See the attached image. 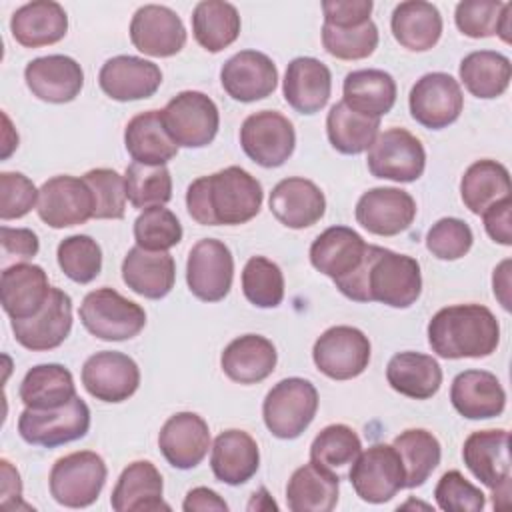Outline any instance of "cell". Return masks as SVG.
<instances>
[{
    "mask_svg": "<svg viewBox=\"0 0 512 512\" xmlns=\"http://www.w3.org/2000/svg\"><path fill=\"white\" fill-rule=\"evenodd\" d=\"M262 184L244 168L228 166L196 178L186 190V208L202 226H238L262 208Z\"/></svg>",
    "mask_w": 512,
    "mask_h": 512,
    "instance_id": "6da1fadb",
    "label": "cell"
},
{
    "mask_svg": "<svg viewBox=\"0 0 512 512\" xmlns=\"http://www.w3.org/2000/svg\"><path fill=\"white\" fill-rule=\"evenodd\" d=\"M336 288L354 302H380L390 308L412 306L422 292L416 258L368 244L362 266Z\"/></svg>",
    "mask_w": 512,
    "mask_h": 512,
    "instance_id": "7a4b0ae2",
    "label": "cell"
},
{
    "mask_svg": "<svg viewBox=\"0 0 512 512\" xmlns=\"http://www.w3.org/2000/svg\"><path fill=\"white\" fill-rule=\"evenodd\" d=\"M500 342L496 316L482 304L440 308L428 322V344L446 360L486 358Z\"/></svg>",
    "mask_w": 512,
    "mask_h": 512,
    "instance_id": "3957f363",
    "label": "cell"
},
{
    "mask_svg": "<svg viewBox=\"0 0 512 512\" xmlns=\"http://www.w3.org/2000/svg\"><path fill=\"white\" fill-rule=\"evenodd\" d=\"M318 390L310 380L292 376L272 386L262 404V418L272 436L282 440L298 438L314 420Z\"/></svg>",
    "mask_w": 512,
    "mask_h": 512,
    "instance_id": "277c9868",
    "label": "cell"
},
{
    "mask_svg": "<svg viewBox=\"0 0 512 512\" xmlns=\"http://www.w3.org/2000/svg\"><path fill=\"white\" fill-rule=\"evenodd\" d=\"M78 314L84 328L106 342L130 340L146 326L144 308L108 286L88 292Z\"/></svg>",
    "mask_w": 512,
    "mask_h": 512,
    "instance_id": "5b68a950",
    "label": "cell"
},
{
    "mask_svg": "<svg viewBox=\"0 0 512 512\" xmlns=\"http://www.w3.org/2000/svg\"><path fill=\"white\" fill-rule=\"evenodd\" d=\"M466 468L492 490L494 508L510 504V434L508 430L472 432L462 446Z\"/></svg>",
    "mask_w": 512,
    "mask_h": 512,
    "instance_id": "8992f818",
    "label": "cell"
},
{
    "mask_svg": "<svg viewBox=\"0 0 512 512\" xmlns=\"http://www.w3.org/2000/svg\"><path fill=\"white\" fill-rule=\"evenodd\" d=\"M106 476L104 458L92 450H80L54 462L48 486L58 504L66 508H86L98 500Z\"/></svg>",
    "mask_w": 512,
    "mask_h": 512,
    "instance_id": "52a82bcc",
    "label": "cell"
},
{
    "mask_svg": "<svg viewBox=\"0 0 512 512\" xmlns=\"http://www.w3.org/2000/svg\"><path fill=\"white\" fill-rule=\"evenodd\" d=\"M90 428V408L76 394L68 404L52 410L24 408L18 418V434L32 446L56 448L86 436Z\"/></svg>",
    "mask_w": 512,
    "mask_h": 512,
    "instance_id": "ba28073f",
    "label": "cell"
},
{
    "mask_svg": "<svg viewBox=\"0 0 512 512\" xmlns=\"http://www.w3.org/2000/svg\"><path fill=\"white\" fill-rule=\"evenodd\" d=\"M162 120L170 138L184 148L208 146L220 126L218 106L210 96L198 90L176 94L162 110Z\"/></svg>",
    "mask_w": 512,
    "mask_h": 512,
    "instance_id": "9c48e42d",
    "label": "cell"
},
{
    "mask_svg": "<svg viewBox=\"0 0 512 512\" xmlns=\"http://www.w3.org/2000/svg\"><path fill=\"white\" fill-rule=\"evenodd\" d=\"M348 478L364 502L384 504L404 488V466L392 444H372L352 462Z\"/></svg>",
    "mask_w": 512,
    "mask_h": 512,
    "instance_id": "30bf717a",
    "label": "cell"
},
{
    "mask_svg": "<svg viewBox=\"0 0 512 512\" xmlns=\"http://www.w3.org/2000/svg\"><path fill=\"white\" fill-rule=\"evenodd\" d=\"M240 146L258 166L278 168L292 156L296 132L284 114L276 110H260L242 122Z\"/></svg>",
    "mask_w": 512,
    "mask_h": 512,
    "instance_id": "8fae6325",
    "label": "cell"
},
{
    "mask_svg": "<svg viewBox=\"0 0 512 512\" xmlns=\"http://www.w3.org/2000/svg\"><path fill=\"white\" fill-rule=\"evenodd\" d=\"M368 170L372 176L394 182H414L426 168L422 142L404 128H388L368 148Z\"/></svg>",
    "mask_w": 512,
    "mask_h": 512,
    "instance_id": "7c38bea8",
    "label": "cell"
},
{
    "mask_svg": "<svg viewBox=\"0 0 512 512\" xmlns=\"http://www.w3.org/2000/svg\"><path fill=\"white\" fill-rule=\"evenodd\" d=\"M312 360L324 376L352 380L368 368L370 340L354 326H332L314 342Z\"/></svg>",
    "mask_w": 512,
    "mask_h": 512,
    "instance_id": "4fadbf2b",
    "label": "cell"
},
{
    "mask_svg": "<svg viewBox=\"0 0 512 512\" xmlns=\"http://www.w3.org/2000/svg\"><path fill=\"white\" fill-rule=\"evenodd\" d=\"M232 278L234 258L224 242L216 238H202L192 246L186 262V282L198 300H224L232 288Z\"/></svg>",
    "mask_w": 512,
    "mask_h": 512,
    "instance_id": "5bb4252c",
    "label": "cell"
},
{
    "mask_svg": "<svg viewBox=\"0 0 512 512\" xmlns=\"http://www.w3.org/2000/svg\"><path fill=\"white\" fill-rule=\"evenodd\" d=\"M408 106L418 124L430 130H442L460 118L464 108L462 88L446 72H428L412 86Z\"/></svg>",
    "mask_w": 512,
    "mask_h": 512,
    "instance_id": "9a60e30c",
    "label": "cell"
},
{
    "mask_svg": "<svg viewBox=\"0 0 512 512\" xmlns=\"http://www.w3.org/2000/svg\"><path fill=\"white\" fill-rule=\"evenodd\" d=\"M38 216L50 228H70L94 218L92 190L84 178L54 176L40 186Z\"/></svg>",
    "mask_w": 512,
    "mask_h": 512,
    "instance_id": "2e32d148",
    "label": "cell"
},
{
    "mask_svg": "<svg viewBox=\"0 0 512 512\" xmlns=\"http://www.w3.org/2000/svg\"><path fill=\"white\" fill-rule=\"evenodd\" d=\"M82 384L90 396L102 402H124L140 386L138 364L124 352L102 350L82 366Z\"/></svg>",
    "mask_w": 512,
    "mask_h": 512,
    "instance_id": "e0dca14e",
    "label": "cell"
},
{
    "mask_svg": "<svg viewBox=\"0 0 512 512\" xmlns=\"http://www.w3.org/2000/svg\"><path fill=\"white\" fill-rule=\"evenodd\" d=\"M10 326L20 346L32 352L54 350L72 330V298L64 290L52 286L48 300L36 316L10 320Z\"/></svg>",
    "mask_w": 512,
    "mask_h": 512,
    "instance_id": "ac0fdd59",
    "label": "cell"
},
{
    "mask_svg": "<svg viewBox=\"0 0 512 512\" xmlns=\"http://www.w3.org/2000/svg\"><path fill=\"white\" fill-rule=\"evenodd\" d=\"M130 40L142 54L168 58L184 48L186 28L172 8L146 4L140 6L132 16Z\"/></svg>",
    "mask_w": 512,
    "mask_h": 512,
    "instance_id": "d6986e66",
    "label": "cell"
},
{
    "mask_svg": "<svg viewBox=\"0 0 512 512\" xmlns=\"http://www.w3.org/2000/svg\"><path fill=\"white\" fill-rule=\"evenodd\" d=\"M354 216L370 234L396 236L414 222L416 202L400 188H372L358 198Z\"/></svg>",
    "mask_w": 512,
    "mask_h": 512,
    "instance_id": "ffe728a7",
    "label": "cell"
},
{
    "mask_svg": "<svg viewBox=\"0 0 512 512\" xmlns=\"http://www.w3.org/2000/svg\"><path fill=\"white\" fill-rule=\"evenodd\" d=\"M220 84L232 100L256 102L276 90L278 70L264 52L242 50L222 64Z\"/></svg>",
    "mask_w": 512,
    "mask_h": 512,
    "instance_id": "44dd1931",
    "label": "cell"
},
{
    "mask_svg": "<svg viewBox=\"0 0 512 512\" xmlns=\"http://www.w3.org/2000/svg\"><path fill=\"white\" fill-rule=\"evenodd\" d=\"M24 80L36 98L50 104H66L80 94L84 86V72L74 58L48 54L26 64Z\"/></svg>",
    "mask_w": 512,
    "mask_h": 512,
    "instance_id": "7402d4cb",
    "label": "cell"
},
{
    "mask_svg": "<svg viewBox=\"0 0 512 512\" xmlns=\"http://www.w3.org/2000/svg\"><path fill=\"white\" fill-rule=\"evenodd\" d=\"M98 84L106 96L118 102L142 100L156 94L162 84L160 68L144 58L120 54L108 58L100 72Z\"/></svg>",
    "mask_w": 512,
    "mask_h": 512,
    "instance_id": "603a6c76",
    "label": "cell"
},
{
    "mask_svg": "<svg viewBox=\"0 0 512 512\" xmlns=\"http://www.w3.org/2000/svg\"><path fill=\"white\" fill-rule=\"evenodd\" d=\"M368 244L348 226H330L310 246V262L334 284L350 278L364 262Z\"/></svg>",
    "mask_w": 512,
    "mask_h": 512,
    "instance_id": "cb8c5ba5",
    "label": "cell"
},
{
    "mask_svg": "<svg viewBox=\"0 0 512 512\" xmlns=\"http://www.w3.org/2000/svg\"><path fill=\"white\" fill-rule=\"evenodd\" d=\"M158 446L170 466L178 470L196 468L210 448L208 424L196 412H178L160 428Z\"/></svg>",
    "mask_w": 512,
    "mask_h": 512,
    "instance_id": "d4e9b609",
    "label": "cell"
},
{
    "mask_svg": "<svg viewBox=\"0 0 512 512\" xmlns=\"http://www.w3.org/2000/svg\"><path fill=\"white\" fill-rule=\"evenodd\" d=\"M48 276L42 266L16 262L2 270L0 300L10 320H26L36 316L50 294Z\"/></svg>",
    "mask_w": 512,
    "mask_h": 512,
    "instance_id": "484cf974",
    "label": "cell"
},
{
    "mask_svg": "<svg viewBox=\"0 0 512 512\" xmlns=\"http://www.w3.org/2000/svg\"><path fill=\"white\" fill-rule=\"evenodd\" d=\"M274 218L292 230H302L316 224L326 212L324 192L306 178L280 180L268 198Z\"/></svg>",
    "mask_w": 512,
    "mask_h": 512,
    "instance_id": "4316f807",
    "label": "cell"
},
{
    "mask_svg": "<svg viewBox=\"0 0 512 512\" xmlns=\"http://www.w3.org/2000/svg\"><path fill=\"white\" fill-rule=\"evenodd\" d=\"M282 92L296 112L316 114L330 100L332 74L318 58L298 56L286 66Z\"/></svg>",
    "mask_w": 512,
    "mask_h": 512,
    "instance_id": "83f0119b",
    "label": "cell"
},
{
    "mask_svg": "<svg viewBox=\"0 0 512 512\" xmlns=\"http://www.w3.org/2000/svg\"><path fill=\"white\" fill-rule=\"evenodd\" d=\"M450 402L460 416L486 420L504 412L506 392L492 372L464 370L452 380Z\"/></svg>",
    "mask_w": 512,
    "mask_h": 512,
    "instance_id": "f1b7e54d",
    "label": "cell"
},
{
    "mask_svg": "<svg viewBox=\"0 0 512 512\" xmlns=\"http://www.w3.org/2000/svg\"><path fill=\"white\" fill-rule=\"evenodd\" d=\"M122 280L132 292L150 300H160L174 288V258L168 252H152L134 246L122 260Z\"/></svg>",
    "mask_w": 512,
    "mask_h": 512,
    "instance_id": "f546056e",
    "label": "cell"
},
{
    "mask_svg": "<svg viewBox=\"0 0 512 512\" xmlns=\"http://www.w3.org/2000/svg\"><path fill=\"white\" fill-rule=\"evenodd\" d=\"M162 474L150 460H136L128 464L110 496V506L116 512H144L170 510L162 500Z\"/></svg>",
    "mask_w": 512,
    "mask_h": 512,
    "instance_id": "4dcf8cb0",
    "label": "cell"
},
{
    "mask_svg": "<svg viewBox=\"0 0 512 512\" xmlns=\"http://www.w3.org/2000/svg\"><path fill=\"white\" fill-rule=\"evenodd\" d=\"M10 32L24 48L50 46L66 36L68 16L58 2L34 0L12 14Z\"/></svg>",
    "mask_w": 512,
    "mask_h": 512,
    "instance_id": "1f68e13d",
    "label": "cell"
},
{
    "mask_svg": "<svg viewBox=\"0 0 512 512\" xmlns=\"http://www.w3.org/2000/svg\"><path fill=\"white\" fill-rule=\"evenodd\" d=\"M278 362L274 344L260 334L234 338L220 356L222 372L238 384H258L266 380Z\"/></svg>",
    "mask_w": 512,
    "mask_h": 512,
    "instance_id": "d6a6232c",
    "label": "cell"
},
{
    "mask_svg": "<svg viewBox=\"0 0 512 512\" xmlns=\"http://www.w3.org/2000/svg\"><path fill=\"white\" fill-rule=\"evenodd\" d=\"M260 466V452L256 440L238 428L220 432L214 438L210 468L216 480L238 486L248 482Z\"/></svg>",
    "mask_w": 512,
    "mask_h": 512,
    "instance_id": "836d02e7",
    "label": "cell"
},
{
    "mask_svg": "<svg viewBox=\"0 0 512 512\" xmlns=\"http://www.w3.org/2000/svg\"><path fill=\"white\" fill-rule=\"evenodd\" d=\"M338 486V474L310 460L292 472L286 504L292 512H330L338 504Z\"/></svg>",
    "mask_w": 512,
    "mask_h": 512,
    "instance_id": "e575fe53",
    "label": "cell"
},
{
    "mask_svg": "<svg viewBox=\"0 0 512 512\" xmlns=\"http://www.w3.org/2000/svg\"><path fill=\"white\" fill-rule=\"evenodd\" d=\"M124 146L134 162L150 166H166L178 154V144L166 132L162 110H146L130 118Z\"/></svg>",
    "mask_w": 512,
    "mask_h": 512,
    "instance_id": "d590c367",
    "label": "cell"
},
{
    "mask_svg": "<svg viewBox=\"0 0 512 512\" xmlns=\"http://www.w3.org/2000/svg\"><path fill=\"white\" fill-rule=\"evenodd\" d=\"M386 380L392 390L414 400L432 398L442 384V368L436 358L422 352H398L386 366Z\"/></svg>",
    "mask_w": 512,
    "mask_h": 512,
    "instance_id": "8d00e7d4",
    "label": "cell"
},
{
    "mask_svg": "<svg viewBox=\"0 0 512 512\" xmlns=\"http://www.w3.org/2000/svg\"><path fill=\"white\" fill-rule=\"evenodd\" d=\"M390 28L402 48L426 52L434 48L442 36V16L430 2L406 0L394 8Z\"/></svg>",
    "mask_w": 512,
    "mask_h": 512,
    "instance_id": "74e56055",
    "label": "cell"
},
{
    "mask_svg": "<svg viewBox=\"0 0 512 512\" xmlns=\"http://www.w3.org/2000/svg\"><path fill=\"white\" fill-rule=\"evenodd\" d=\"M342 90V102L368 118H380L388 114L396 102L394 78L388 72L376 68L348 72Z\"/></svg>",
    "mask_w": 512,
    "mask_h": 512,
    "instance_id": "f35d334b",
    "label": "cell"
},
{
    "mask_svg": "<svg viewBox=\"0 0 512 512\" xmlns=\"http://www.w3.org/2000/svg\"><path fill=\"white\" fill-rule=\"evenodd\" d=\"M18 394L26 408L52 410L76 396V384L62 364H38L26 372Z\"/></svg>",
    "mask_w": 512,
    "mask_h": 512,
    "instance_id": "ab89813d",
    "label": "cell"
},
{
    "mask_svg": "<svg viewBox=\"0 0 512 512\" xmlns=\"http://www.w3.org/2000/svg\"><path fill=\"white\" fill-rule=\"evenodd\" d=\"M458 74L472 96L490 100L506 92L512 78V64L500 52L476 50L462 58Z\"/></svg>",
    "mask_w": 512,
    "mask_h": 512,
    "instance_id": "60d3db41",
    "label": "cell"
},
{
    "mask_svg": "<svg viewBox=\"0 0 512 512\" xmlns=\"http://www.w3.org/2000/svg\"><path fill=\"white\" fill-rule=\"evenodd\" d=\"M460 196L472 214H482L494 202L510 196V172L504 164L484 158L470 164L460 180Z\"/></svg>",
    "mask_w": 512,
    "mask_h": 512,
    "instance_id": "b9f144b4",
    "label": "cell"
},
{
    "mask_svg": "<svg viewBox=\"0 0 512 512\" xmlns=\"http://www.w3.org/2000/svg\"><path fill=\"white\" fill-rule=\"evenodd\" d=\"M192 34L206 52H220L236 42L240 14L234 4L222 0L198 2L192 12Z\"/></svg>",
    "mask_w": 512,
    "mask_h": 512,
    "instance_id": "7bdbcfd3",
    "label": "cell"
},
{
    "mask_svg": "<svg viewBox=\"0 0 512 512\" xmlns=\"http://www.w3.org/2000/svg\"><path fill=\"white\" fill-rule=\"evenodd\" d=\"M392 446L404 466V488L422 486L440 464V442L424 428H408L400 432Z\"/></svg>",
    "mask_w": 512,
    "mask_h": 512,
    "instance_id": "ee69618b",
    "label": "cell"
},
{
    "mask_svg": "<svg viewBox=\"0 0 512 512\" xmlns=\"http://www.w3.org/2000/svg\"><path fill=\"white\" fill-rule=\"evenodd\" d=\"M326 134L340 154H362L380 134V118L362 116L340 100L326 116Z\"/></svg>",
    "mask_w": 512,
    "mask_h": 512,
    "instance_id": "f6af8a7d",
    "label": "cell"
},
{
    "mask_svg": "<svg viewBox=\"0 0 512 512\" xmlns=\"http://www.w3.org/2000/svg\"><path fill=\"white\" fill-rule=\"evenodd\" d=\"M510 2L498 0H464L456 4L454 20L458 30L468 38L500 36L510 42Z\"/></svg>",
    "mask_w": 512,
    "mask_h": 512,
    "instance_id": "bcb514c9",
    "label": "cell"
},
{
    "mask_svg": "<svg viewBox=\"0 0 512 512\" xmlns=\"http://www.w3.org/2000/svg\"><path fill=\"white\" fill-rule=\"evenodd\" d=\"M126 198L134 208L164 206L172 198V176L166 166L132 162L124 172Z\"/></svg>",
    "mask_w": 512,
    "mask_h": 512,
    "instance_id": "7dc6e473",
    "label": "cell"
},
{
    "mask_svg": "<svg viewBox=\"0 0 512 512\" xmlns=\"http://www.w3.org/2000/svg\"><path fill=\"white\" fill-rule=\"evenodd\" d=\"M242 292L258 308H276L284 298L280 266L264 256H252L242 270Z\"/></svg>",
    "mask_w": 512,
    "mask_h": 512,
    "instance_id": "c3c4849f",
    "label": "cell"
},
{
    "mask_svg": "<svg viewBox=\"0 0 512 512\" xmlns=\"http://www.w3.org/2000/svg\"><path fill=\"white\" fill-rule=\"evenodd\" d=\"M56 260L60 270L70 280L88 284L102 270V248L94 238L86 234H74L58 244Z\"/></svg>",
    "mask_w": 512,
    "mask_h": 512,
    "instance_id": "681fc988",
    "label": "cell"
},
{
    "mask_svg": "<svg viewBox=\"0 0 512 512\" xmlns=\"http://www.w3.org/2000/svg\"><path fill=\"white\" fill-rule=\"evenodd\" d=\"M362 452L358 434L346 424H330L322 428L310 446V460L330 470L352 464Z\"/></svg>",
    "mask_w": 512,
    "mask_h": 512,
    "instance_id": "f907efd6",
    "label": "cell"
},
{
    "mask_svg": "<svg viewBox=\"0 0 512 512\" xmlns=\"http://www.w3.org/2000/svg\"><path fill=\"white\" fill-rule=\"evenodd\" d=\"M134 240L144 250L166 252L182 240V224L172 210L152 206L134 220Z\"/></svg>",
    "mask_w": 512,
    "mask_h": 512,
    "instance_id": "816d5d0a",
    "label": "cell"
},
{
    "mask_svg": "<svg viewBox=\"0 0 512 512\" xmlns=\"http://www.w3.org/2000/svg\"><path fill=\"white\" fill-rule=\"evenodd\" d=\"M324 50L338 60H362L368 58L378 46V28L372 20L354 28L322 26Z\"/></svg>",
    "mask_w": 512,
    "mask_h": 512,
    "instance_id": "f5cc1de1",
    "label": "cell"
},
{
    "mask_svg": "<svg viewBox=\"0 0 512 512\" xmlns=\"http://www.w3.org/2000/svg\"><path fill=\"white\" fill-rule=\"evenodd\" d=\"M84 182L92 190L94 218L120 220L126 212V188L124 176L112 168H92L84 176Z\"/></svg>",
    "mask_w": 512,
    "mask_h": 512,
    "instance_id": "db71d44e",
    "label": "cell"
},
{
    "mask_svg": "<svg viewBox=\"0 0 512 512\" xmlns=\"http://www.w3.org/2000/svg\"><path fill=\"white\" fill-rule=\"evenodd\" d=\"M434 498L444 512H480L486 506L484 492L468 482L460 470L442 474L434 488Z\"/></svg>",
    "mask_w": 512,
    "mask_h": 512,
    "instance_id": "11a10c76",
    "label": "cell"
},
{
    "mask_svg": "<svg viewBox=\"0 0 512 512\" xmlns=\"http://www.w3.org/2000/svg\"><path fill=\"white\" fill-rule=\"evenodd\" d=\"M474 234L460 218H440L426 234V248L440 260H458L472 248Z\"/></svg>",
    "mask_w": 512,
    "mask_h": 512,
    "instance_id": "9f6ffc18",
    "label": "cell"
},
{
    "mask_svg": "<svg viewBox=\"0 0 512 512\" xmlns=\"http://www.w3.org/2000/svg\"><path fill=\"white\" fill-rule=\"evenodd\" d=\"M34 182L22 172H2L0 174V218L16 220L26 216L38 200Z\"/></svg>",
    "mask_w": 512,
    "mask_h": 512,
    "instance_id": "6f0895ef",
    "label": "cell"
},
{
    "mask_svg": "<svg viewBox=\"0 0 512 512\" xmlns=\"http://www.w3.org/2000/svg\"><path fill=\"white\" fill-rule=\"evenodd\" d=\"M370 0H324L322 12H324V24L336 26V28H354L370 20L372 12Z\"/></svg>",
    "mask_w": 512,
    "mask_h": 512,
    "instance_id": "680465c9",
    "label": "cell"
},
{
    "mask_svg": "<svg viewBox=\"0 0 512 512\" xmlns=\"http://www.w3.org/2000/svg\"><path fill=\"white\" fill-rule=\"evenodd\" d=\"M2 236V250L4 258H16V260H30L38 254L40 250V240L36 232L30 228H10L2 226L0 228Z\"/></svg>",
    "mask_w": 512,
    "mask_h": 512,
    "instance_id": "91938a15",
    "label": "cell"
},
{
    "mask_svg": "<svg viewBox=\"0 0 512 512\" xmlns=\"http://www.w3.org/2000/svg\"><path fill=\"white\" fill-rule=\"evenodd\" d=\"M510 210H512V200L510 196L494 202L492 206H488L480 216L484 220V228L486 234L502 244V246H510L512 244V228H510Z\"/></svg>",
    "mask_w": 512,
    "mask_h": 512,
    "instance_id": "94428289",
    "label": "cell"
},
{
    "mask_svg": "<svg viewBox=\"0 0 512 512\" xmlns=\"http://www.w3.org/2000/svg\"><path fill=\"white\" fill-rule=\"evenodd\" d=\"M0 468H2V500H0L2 508L14 510L20 506H26L22 504V482H20L18 470L6 458L0 460Z\"/></svg>",
    "mask_w": 512,
    "mask_h": 512,
    "instance_id": "6125c7cd",
    "label": "cell"
},
{
    "mask_svg": "<svg viewBox=\"0 0 512 512\" xmlns=\"http://www.w3.org/2000/svg\"><path fill=\"white\" fill-rule=\"evenodd\" d=\"M182 510L184 512H196V510H216V512H226L228 510V504L224 502V498H220L218 492L206 488V486H198V488H192L186 498H184V504H182Z\"/></svg>",
    "mask_w": 512,
    "mask_h": 512,
    "instance_id": "be15d7a7",
    "label": "cell"
},
{
    "mask_svg": "<svg viewBox=\"0 0 512 512\" xmlns=\"http://www.w3.org/2000/svg\"><path fill=\"white\" fill-rule=\"evenodd\" d=\"M510 260H502L498 268H494L492 276V286H494V296L500 300L504 310H510Z\"/></svg>",
    "mask_w": 512,
    "mask_h": 512,
    "instance_id": "e7e4bbea",
    "label": "cell"
}]
</instances>
